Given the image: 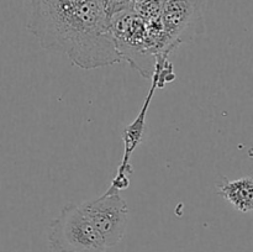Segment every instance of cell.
<instances>
[{"instance_id":"1","label":"cell","mask_w":253,"mask_h":252,"mask_svg":"<svg viewBox=\"0 0 253 252\" xmlns=\"http://www.w3.org/2000/svg\"><path fill=\"white\" fill-rule=\"evenodd\" d=\"M26 27L42 48L82 69L120 63L104 0H29Z\"/></svg>"},{"instance_id":"2","label":"cell","mask_w":253,"mask_h":252,"mask_svg":"<svg viewBox=\"0 0 253 252\" xmlns=\"http://www.w3.org/2000/svg\"><path fill=\"white\" fill-rule=\"evenodd\" d=\"M109 27L121 61L145 78H152L160 54L157 39L147 24L132 10H125L109 19Z\"/></svg>"},{"instance_id":"3","label":"cell","mask_w":253,"mask_h":252,"mask_svg":"<svg viewBox=\"0 0 253 252\" xmlns=\"http://www.w3.org/2000/svg\"><path fill=\"white\" fill-rule=\"evenodd\" d=\"M48 245L52 252H105L108 250L81 204L74 203L64 205L58 216L52 220Z\"/></svg>"},{"instance_id":"4","label":"cell","mask_w":253,"mask_h":252,"mask_svg":"<svg viewBox=\"0 0 253 252\" xmlns=\"http://www.w3.org/2000/svg\"><path fill=\"white\" fill-rule=\"evenodd\" d=\"M160 26V56L168 58L180 44L205 32L204 0H166Z\"/></svg>"},{"instance_id":"5","label":"cell","mask_w":253,"mask_h":252,"mask_svg":"<svg viewBox=\"0 0 253 252\" xmlns=\"http://www.w3.org/2000/svg\"><path fill=\"white\" fill-rule=\"evenodd\" d=\"M81 208L103 237L106 249L116 246L124 239L128 221V208L120 192L108 189L96 199L82 203Z\"/></svg>"},{"instance_id":"6","label":"cell","mask_w":253,"mask_h":252,"mask_svg":"<svg viewBox=\"0 0 253 252\" xmlns=\"http://www.w3.org/2000/svg\"><path fill=\"white\" fill-rule=\"evenodd\" d=\"M168 63H169L168 59H158L157 64H156L155 73H153L152 77V85H151L150 91H148L147 98L145 99L142 109H141L140 113H138L137 118H136L130 125L126 126L125 130H124V145H125V151H124L123 160H121L120 165H119L115 177H114L109 189L120 192V190L126 189V188L128 187V184H130V178L128 177H130L131 174V156H132L136 147H137L141 143V141H142L148 108H150L151 100H152L153 95H155L156 89L163 88L162 83H161V72L166 68V66H167Z\"/></svg>"},{"instance_id":"7","label":"cell","mask_w":253,"mask_h":252,"mask_svg":"<svg viewBox=\"0 0 253 252\" xmlns=\"http://www.w3.org/2000/svg\"><path fill=\"white\" fill-rule=\"evenodd\" d=\"M216 193L241 212H250L253 208V178L244 177L239 179L222 178L215 185Z\"/></svg>"},{"instance_id":"8","label":"cell","mask_w":253,"mask_h":252,"mask_svg":"<svg viewBox=\"0 0 253 252\" xmlns=\"http://www.w3.org/2000/svg\"><path fill=\"white\" fill-rule=\"evenodd\" d=\"M133 0H104V7L108 19L125 10H132Z\"/></svg>"}]
</instances>
